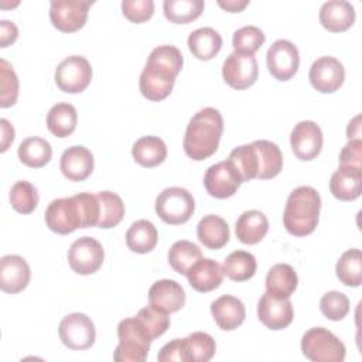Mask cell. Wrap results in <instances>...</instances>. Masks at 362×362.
Returning a JSON list of instances; mask_svg holds the SVG:
<instances>
[{"label":"cell","instance_id":"obj_47","mask_svg":"<svg viewBox=\"0 0 362 362\" xmlns=\"http://www.w3.org/2000/svg\"><path fill=\"white\" fill-rule=\"evenodd\" d=\"M157 359L160 362H171V361L188 362L184 338H175V339L170 341L168 344H165L160 349V352L157 355Z\"/></svg>","mask_w":362,"mask_h":362},{"label":"cell","instance_id":"obj_11","mask_svg":"<svg viewBox=\"0 0 362 362\" xmlns=\"http://www.w3.org/2000/svg\"><path fill=\"white\" fill-rule=\"evenodd\" d=\"M222 76L233 89L242 90L252 86L259 76V66L255 55L233 51L223 61Z\"/></svg>","mask_w":362,"mask_h":362},{"label":"cell","instance_id":"obj_15","mask_svg":"<svg viewBox=\"0 0 362 362\" xmlns=\"http://www.w3.org/2000/svg\"><path fill=\"white\" fill-rule=\"evenodd\" d=\"M322 132L311 120L298 122L290 134V144L294 156L301 161L314 160L322 148Z\"/></svg>","mask_w":362,"mask_h":362},{"label":"cell","instance_id":"obj_35","mask_svg":"<svg viewBox=\"0 0 362 362\" xmlns=\"http://www.w3.org/2000/svg\"><path fill=\"white\" fill-rule=\"evenodd\" d=\"M96 197L100 208L98 228L109 229L119 225L124 216V204L122 198L112 191H100Z\"/></svg>","mask_w":362,"mask_h":362},{"label":"cell","instance_id":"obj_2","mask_svg":"<svg viewBox=\"0 0 362 362\" xmlns=\"http://www.w3.org/2000/svg\"><path fill=\"white\" fill-rule=\"evenodd\" d=\"M222 132L223 119L219 110L214 107L201 109L191 117L187 126L182 141L185 154L195 161L211 157L218 150Z\"/></svg>","mask_w":362,"mask_h":362},{"label":"cell","instance_id":"obj_3","mask_svg":"<svg viewBox=\"0 0 362 362\" xmlns=\"http://www.w3.org/2000/svg\"><path fill=\"white\" fill-rule=\"evenodd\" d=\"M321 209V197L315 188L301 185L293 189L287 198L283 223L288 233L307 236L314 232Z\"/></svg>","mask_w":362,"mask_h":362},{"label":"cell","instance_id":"obj_41","mask_svg":"<svg viewBox=\"0 0 362 362\" xmlns=\"http://www.w3.org/2000/svg\"><path fill=\"white\" fill-rule=\"evenodd\" d=\"M10 202L18 214H31L38 204L37 188L25 180L17 181L10 189Z\"/></svg>","mask_w":362,"mask_h":362},{"label":"cell","instance_id":"obj_12","mask_svg":"<svg viewBox=\"0 0 362 362\" xmlns=\"http://www.w3.org/2000/svg\"><path fill=\"white\" fill-rule=\"evenodd\" d=\"M89 6L88 0H54L49 3L51 23L62 33L78 31L88 20Z\"/></svg>","mask_w":362,"mask_h":362},{"label":"cell","instance_id":"obj_28","mask_svg":"<svg viewBox=\"0 0 362 362\" xmlns=\"http://www.w3.org/2000/svg\"><path fill=\"white\" fill-rule=\"evenodd\" d=\"M252 146L257 156L256 178L269 180L276 177L283 168V154L279 146L269 140H256Z\"/></svg>","mask_w":362,"mask_h":362},{"label":"cell","instance_id":"obj_34","mask_svg":"<svg viewBox=\"0 0 362 362\" xmlns=\"http://www.w3.org/2000/svg\"><path fill=\"white\" fill-rule=\"evenodd\" d=\"M256 257L246 250L232 252L223 262L222 270L233 281H246L256 273Z\"/></svg>","mask_w":362,"mask_h":362},{"label":"cell","instance_id":"obj_25","mask_svg":"<svg viewBox=\"0 0 362 362\" xmlns=\"http://www.w3.org/2000/svg\"><path fill=\"white\" fill-rule=\"evenodd\" d=\"M269 230V221L266 215L257 209L245 211L236 221V238L245 245L259 243Z\"/></svg>","mask_w":362,"mask_h":362},{"label":"cell","instance_id":"obj_37","mask_svg":"<svg viewBox=\"0 0 362 362\" xmlns=\"http://www.w3.org/2000/svg\"><path fill=\"white\" fill-rule=\"evenodd\" d=\"M337 277L348 287H358L362 283V256L359 249H349L342 253L335 266Z\"/></svg>","mask_w":362,"mask_h":362},{"label":"cell","instance_id":"obj_43","mask_svg":"<svg viewBox=\"0 0 362 362\" xmlns=\"http://www.w3.org/2000/svg\"><path fill=\"white\" fill-rule=\"evenodd\" d=\"M0 106L10 107L17 102L18 96V78L13 69V66L6 61H0Z\"/></svg>","mask_w":362,"mask_h":362},{"label":"cell","instance_id":"obj_39","mask_svg":"<svg viewBox=\"0 0 362 362\" xmlns=\"http://www.w3.org/2000/svg\"><path fill=\"white\" fill-rule=\"evenodd\" d=\"M188 362H208L215 355V339L202 331H197L184 338Z\"/></svg>","mask_w":362,"mask_h":362},{"label":"cell","instance_id":"obj_4","mask_svg":"<svg viewBox=\"0 0 362 362\" xmlns=\"http://www.w3.org/2000/svg\"><path fill=\"white\" fill-rule=\"evenodd\" d=\"M117 338L119 345L113 354V359L116 362L146 361L153 338L137 317L124 318L119 322Z\"/></svg>","mask_w":362,"mask_h":362},{"label":"cell","instance_id":"obj_52","mask_svg":"<svg viewBox=\"0 0 362 362\" xmlns=\"http://www.w3.org/2000/svg\"><path fill=\"white\" fill-rule=\"evenodd\" d=\"M359 120H361V116L356 115L348 124V129H346V136L348 139H361V124H359Z\"/></svg>","mask_w":362,"mask_h":362},{"label":"cell","instance_id":"obj_20","mask_svg":"<svg viewBox=\"0 0 362 362\" xmlns=\"http://www.w3.org/2000/svg\"><path fill=\"white\" fill-rule=\"evenodd\" d=\"M331 194L339 201H354L362 192V167L339 165L329 180Z\"/></svg>","mask_w":362,"mask_h":362},{"label":"cell","instance_id":"obj_10","mask_svg":"<svg viewBox=\"0 0 362 362\" xmlns=\"http://www.w3.org/2000/svg\"><path fill=\"white\" fill-rule=\"evenodd\" d=\"M105 250L99 240L90 236L76 239L68 250V263L71 269L82 276L93 274L103 263Z\"/></svg>","mask_w":362,"mask_h":362},{"label":"cell","instance_id":"obj_49","mask_svg":"<svg viewBox=\"0 0 362 362\" xmlns=\"http://www.w3.org/2000/svg\"><path fill=\"white\" fill-rule=\"evenodd\" d=\"M18 37V30L14 23L8 20L0 21V47L6 48L13 44Z\"/></svg>","mask_w":362,"mask_h":362},{"label":"cell","instance_id":"obj_30","mask_svg":"<svg viewBox=\"0 0 362 362\" xmlns=\"http://www.w3.org/2000/svg\"><path fill=\"white\" fill-rule=\"evenodd\" d=\"M132 156L141 167H156L167 157V146L157 136H144L136 140L132 147Z\"/></svg>","mask_w":362,"mask_h":362},{"label":"cell","instance_id":"obj_36","mask_svg":"<svg viewBox=\"0 0 362 362\" xmlns=\"http://www.w3.org/2000/svg\"><path fill=\"white\" fill-rule=\"evenodd\" d=\"M202 257L201 249L189 240H177L168 250V263L174 272L187 274L188 270Z\"/></svg>","mask_w":362,"mask_h":362},{"label":"cell","instance_id":"obj_24","mask_svg":"<svg viewBox=\"0 0 362 362\" xmlns=\"http://www.w3.org/2000/svg\"><path fill=\"white\" fill-rule=\"evenodd\" d=\"M211 313L216 325L223 331H232L238 328L245 317L246 310L243 303L233 296H221L211 304Z\"/></svg>","mask_w":362,"mask_h":362},{"label":"cell","instance_id":"obj_48","mask_svg":"<svg viewBox=\"0 0 362 362\" xmlns=\"http://www.w3.org/2000/svg\"><path fill=\"white\" fill-rule=\"evenodd\" d=\"M339 165L362 167V140L351 139L339 153Z\"/></svg>","mask_w":362,"mask_h":362},{"label":"cell","instance_id":"obj_50","mask_svg":"<svg viewBox=\"0 0 362 362\" xmlns=\"http://www.w3.org/2000/svg\"><path fill=\"white\" fill-rule=\"evenodd\" d=\"M0 126H1V148H0V151L4 153L14 140V127L4 117L0 119Z\"/></svg>","mask_w":362,"mask_h":362},{"label":"cell","instance_id":"obj_1","mask_svg":"<svg viewBox=\"0 0 362 362\" xmlns=\"http://www.w3.org/2000/svg\"><path fill=\"white\" fill-rule=\"evenodd\" d=\"M184 64L181 51L174 45L156 47L146 62L139 79L141 95L153 102L165 99Z\"/></svg>","mask_w":362,"mask_h":362},{"label":"cell","instance_id":"obj_32","mask_svg":"<svg viewBox=\"0 0 362 362\" xmlns=\"http://www.w3.org/2000/svg\"><path fill=\"white\" fill-rule=\"evenodd\" d=\"M78 113L71 103H57L47 115V127L57 137H68L76 129Z\"/></svg>","mask_w":362,"mask_h":362},{"label":"cell","instance_id":"obj_26","mask_svg":"<svg viewBox=\"0 0 362 362\" xmlns=\"http://www.w3.org/2000/svg\"><path fill=\"white\" fill-rule=\"evenodd\" d=\"M197 236L205 247L216 250L228 243L229 226L226 221L218 215H205L197 225Z\"/></svg>","mask_w":362,"mask_h":362},{"label":"cell","instance_id":"obj_29","mask_svg":"<svg viewBox=\"0 0 362 362\" xmlns=\"http://www.w3.org/2000/svg\"><path fill=\"white\" fill-rule=\"evenodd\" d=\"M188 48L197 59L209 61L221 51L222 37L211 27H201L189 34Z\"/></svg>","mask_w":362,"mask_h":362},{"label":"cell","instance_id":"obj_42","mask_svg":"<svg viewBox=\"0 0 362 362\" xmlns=\"http://www.w3.org/2000/svg\"><path fill=\"white\" fill-rule=\"evenodd\" d=\"M266 37L259 27L245 25L233 33L232 45L235 51L245 54H255L264 42Z\"/></svg>","mask_w":362,"mask_h":362},{"label":"cell","instance_id":"obj_7","mask_svg":"<svg viewBox=\"0 0 362 362\" xmlns=\"http://www.w3.org/2000/svg\"><path fill=\"white\" fill-rule=\"evenodd\" d=\"M45 223L59 235H68L83 228V214L78 195L51 201L45 209Z\"/></svg>","mask_w":362,"mask_h":362},{"label":"cell","instance_id":"obj_5","mask_svg":"<svg viewBox=\"0 0 362 362\" xmlns=\"http://www.w3.org/2000/svg\"><path fill=\"white\" fill-rule=\"evenodd\" d=\"M301 351L314 362H342L346 354L344 342L324 327L310 328L303 335Z\"/></svg>","mask_w":362,"mask_h":362},{"label":"cell","instance_id":"obj_31","mask_svg":"<svg viewBox=\"0 0 362 362\" xmlns=\"http://www.w3.org/2000/svg\"><path fill=\"white\" fill-rule=\"evenodd\" d=\"M158 240L156 226L147 219H139L126 232V245L134 253L151 252Z\"/></svg>","mask_w":362,"mask_h":362},{"label":"cell","instance_id":"obj_9","mask_svg":"<svg viewBox=\"0 0 362 362\" xmlns=\"http://www.w3.org/2000/svg\"><path fill=\"white\" fill-rule=\"evenodd\" d=\"M61 342L69 349L82 351L93 345L96 331L92 320L82 313H72L62 318L58 328Z\"/></svg>","mask_w":362,"mask_h":362},{"label":"cell","instance_id":"obj_27","mask_svg":"<svg viewBox=\"0 0 362 362\" xmlns=\"http://www.w3.org/2000/svg\"><path fill=\"white\" fill-rule=\"evenodd\" d=\"M298 277L287 263H277L270 267L266 276V291L277 298H288L297 288Z\"/></svg>","mask_w":362,"mask_h":362},{"label":"cell","instance_id":"obj_40","mask_svg":"<svg viewBox=\"0 0 362 362\" xmlns=\"http://www.w3.org/2000/svg\"><path fill=\"white\" fill-rule=\"evenodd\" d=\"M238 174L240 175L242 182L250 181L257 175V156L252 144H243L233 148L228 158Z\"/></svg>","mask_w":362,"mask_h":362},{"label":"cell","instance_id":"obj_51","mask_svg":"<svg viewBox=\"0 0 362 362\" xmlns=\"http://www.w3.org/2000/svg\"><path fill=\"white\" fill-rule=\"evenodd\" d=\"M218 4L219 7H222L229 13H239L249 4V0H226V1L219 0Z\"/></svg>","mask_w":362,"mask_h":362},{"label":"cell","instance_id":"obj_33","mask_svg":"<svg viewBox=\"0 0 362 362\" xmlns=\"http://www.w3.org/2000/svg\"><path fill=\"white\" fill-rule=\"evenodd\" d=\"M18 158L31 168H41L49 163L52 156L51 144L42 137H27L18 146Z\"/></svg>","mask_w":362,"mask_h":362},{"label":"cell","instance_id":"obj_14","mask_svg":"<svg viewBox=\"0 0 362 362\" xmlns=\"http://www.w3.org/2000/svg\"><path fill=\"white\" fill-rule=\"evenodd\" d=\"M240 184V175L229 160L212 164L211 167H208L204 175V185L206 188V192L218 199L232 197L238 191Z\"/></svg>","mask_w":362,"mask_h":362},{"label":"cell","instance_id":"obj_13","mask_svg":"<svg viewBox=\"0 0 362 362\" xmlns=\"http://www.w3.org/2000/svg\"><path fill=\"white\" fill-rule=\"evenodd\" d=\"M266 64L272 76L277 81H288L298 71V49L288 40H277L267 49Z\"/></svg>","mask_w":362,"mask_h":362},{"label":"cell","instance_id":"obj_17","mask_svg":"<svg viewBox=\"0 0 362 362\" xmlns=\"http://www.w3.org/2000/svg\"><path fill=\"white\" fill-rule=\"evenodd\" d=\"M257 317L264 327L283 329L293 321V304L288 298H277L266 291L257 303Z\"/></svg>","mask_w":362,"mask_h":362},{"label":"cell","instance_id":"obj_18","mask_svg":"<svg viewBox=\"0 0 362 362\" xmlns=\"http://www.w3.org/2000/svg\"><path fill=\"white\" fill-rule=\"evenodd\" d=\"M184 304L185 291L181 284L174 280H158L148 290V305L164 314L175 313L181 310Z\"/></svg>","mask_w":362,"mask_h":362},{"label":"cell","instance_id":"obj_45","mask_svg":"<svg viewBox=\"0 0 362 362\" xmlns=\"http://www.w3.org/2000/svg\"><path fill=\"white\" fill-rule=\"evenodd\" d=\"M143 325L147 328L150 337L153 338V341L156 338H158L160 335H163L168 327H170V317L168 314H164L156 308H153L151 305L141 308L137 315H136Z\"/></svg>","mask_w":362,"mask_h":362},{"label":"cell","instance_id":"obj_8","mask_svg":"<svg viewBox=\"0 0 362 362\" xmlns=\"http://www.w3.org/2000/svg\"><path fill=\"white\" fill-rule=\"evenodd\" d=\"M92 81V66L85 57L71 55L61 61L55 69V83L66 93L85 90Z\"/></svg>","mask_w":362,"mask_h":362},{"label":"cell","instance_id":"obj_16","mask_svg":"<svg viewBox=\"0 0 362 362\" xmlns=\"http://www.w3.org/2000/svg\"><path fill=\"white\" fill-rule=\"evenodd\" d=\"M310 82L314 89L321 93H332L338 90L345 79L342 62L334 57H320L315 59L308 72Z\"/></svg>","mask_w":362,"mask_h":362},{"label":"cell","instance_id":"obj_21","mask_svg":"<svg viewBox=\"0 0 362 362\" xmlns=\"http://www.w3.org/2000/svg\"><path fill=\"white\" fill-rule=\"evenodd\" d=\"M59 168L69 181H83L93 171V154L83 146L68 147L61 156Z\"/></svg>","mask_w":362,"mask_h":362},{"label":"cell","instance_id":"obj_22","mask_svg":"<svg viewBox=\"0 0 362 362\" xmlns=\"http://www.w3.org/2000/svg\"><path fill=\"white\" fill-rule=\"evenodd\" d=\"M189 286L199 291V293H208L215 288H218L223 280V270L222 266L208 257H201L185 274Z\"/></svg>","mask_w":362,"mask_h":362},{"label":"cell","instance_id":"obj_6","mask_svg":"<svg viewBox=\"0 0 362 362\" xmlns=\"http://www.w3.org/2000/svg\"><path fill=\"white\" fill-rule=\"evenodd\" d=\"M194 209V197L181 187L165 188L156 198V214L168 225L185 223L192 216Z\"/></svg>","mask_w":362,"mask_h":362},{"label":"cell","instance_id":"obj_19","mask_svg":"<svg viewBox=\"0 0 362 362\" xmlns=\"http://www.w3.org/2000/svg\"><path fill=\"white\" fill-rule=\"evenodd\" d=\"M31 277V270L24 257L18 255H6L0 260V288L6 293L23 291Z\"/></svg>","mask_w":362,"mask_h":362},{"label":"cell","instance_id":"obj_46","mask_svg":"<svg viewBox=\"0 0 362 362\" xmlns=\"http://www.w3.org/2000/svg\"><path fill=\"white\" fill-rule=\"evenodd\" d=\"M122 13L132 23H136V24L144 23L148 18H151L154 13V1L153 0H123Z\"/></svg>","mask_w":362,"mask_h":362},{"label":"cell","instance_id":"obj_44","mask_svg":"<svg viewBox=\"0 0 362 362\" xmlns=\"http://www.w3.org/2000/svg\"><path fill=\"white\" fill-rule=\"evenodd\" d=\"M321 313L331 321H339L349 313V300L341 291H328L320 300Z\"/></svg>","mask_w":362,"mask_h":362},{"label":"cell","instance_id":"obj_38","mask_svg":"<svg viewBox=\"0 0 362 362\" xmlns=\"http://www.w3.org/2000/svg\"><path fill=\"white\" fill-rule=\"evenodd\" d=\"M202 0H165L163 3L164 16L174 24H187L194 21L204 11Z\"/></svg>","mask_w":362,"mask_h":362},{"label":"cell","instance_id":"obj_23","mask_svg":"<svg viewBox=\"0 0 362 362\" xmlns=\"http://www.w3.org/2000/svg\"><path fill=\"white\" fill-rule=\"evenodd\" d=\"M355 8L349 1L331 0L320 8V23L331 33L346 31L355 23Z\"/></svg>","mask_w":362,"mask_h":362}]
</instances>
